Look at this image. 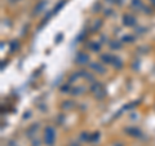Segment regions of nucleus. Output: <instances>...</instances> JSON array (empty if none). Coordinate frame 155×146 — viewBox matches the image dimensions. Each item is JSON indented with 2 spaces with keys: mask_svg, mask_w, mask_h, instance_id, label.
<instances>
[{
  "mask_svg": "<svg viewBox=\"0 0 155 146\" xmlns=\"http://www.w3.org/2000/svg\"><path fill=\"white\" fill-rule=\"evenodd\" d=\"M84 88H75L73 90V95H80V92H83Z\"/></svg>",
  "mask_w": 155,
  "mask_h": 146,
  "instance_id": "11",
  "label": "nucleus"
},
{
  "mask_svg": "<svg viewBox=\"0 0 155 146\" xmlns=\"http://www.w3.org/2000/svg\"><path fill=\"white\" fill-rule=\"evenodd\" d=\"M112 66L115 67V69H119V67H122L123 66V63H122V60L120 58H118V57H115L114 58V61H112Z\"/></svg>",
  "mask_w": 155,
  "mask_h": 146,
  "instance_id": "6",
  "label": "nucleus"
},
{
  "mask_svg": "<svg viewBox=\"0 0 155 146\" xmlns=\"http://www.w3.org/2000/svg\"><path fill=\"white\" fill-rule=\"evenodd\" d=\"M114 56H111V54H102L101 56V60L103 63H112V61H114Z\"/></svg>",
  "mask_w": 155,
  "mask_h": 146,
  "instance_id": "4",
  "label": "nucleus"
},
{
  "mask_svg": "<svg viewBox=\"0 0 155 146\" xmlns=\"http://www.w3.org/2000/svg\"><path fill=\"white\" fill-rule=\"evenodd\" d=\"M127 132H129V133H131V136H138V135H141V132L138 131V129H136V128H129V129H127Z\"/></svg>",
  "mask_w": 155,
  "mask_h": 146,
  "instance_id": "8",
  "label": "nucleus"
},
{
  "mask_svg": "<svg viewBox=\"0 0 155 146\" xmlns=\"http://www.w3.org/2000/svg\"><path fill=\"white\" fill-rule=\"evenodd\" d=\"M132 5H133V6H140L141 5L140 0H133V1H132Z\"/></svg>",
  "mask_w": 155,
  "mask_h": 146,
  "instance_id": "12",
  "label": "nucleus"
},
{
  "mask_svg": "<svg viewBox=\"0 0 155 146\" xmlns=\"http://www.w3.org/2000/svg\"><path fill=\"white\" fill-rule=\"evenodd\" d=\"M153 3H155V0H153Z\"/></svg>",
  "mask_w": 155,
  "mask_h": 146,
  "instance_id": "14",
  "label": "nucleus"
},
{
  "mask_svg": "<svg viewBox=\"0 0 155 146\" xmlns=\"http://www.w3.org/2000/svg\"><path fill=\"white\" fill-rule=\"evenodd\" d=\"M54 141H56V131L53 127L48 125L44 131V142L47 146H53Z\"/></svg>",
  "mask_w": 155,
  "mask_h": 146,
  "instance_id": "1",
  "label": "nucleus"
},
{
  "mask_svg": "<svg viewBox=\"0 0 155 146\" xmlns=\"http://www.w3.org/2000/svg\"><path fill=\"white\" fill-rule=\"evenodd\" d=\"M90 48H92L93 52H100V49H101V44L100 43H92L90 44Z\"/></svg>",
  "mask_w": 155,
  "mask_h": 146,
  "instance_id": "7",
  "label": "nucleus"
},
{
  "mask_svg": "<svg viewBox=\"0 0 155 146\" xmlns=\"http://www.w3.org/2000/svg\"><path fill=\"white\" fill-rule=\"evenodd\" d=\"M122 41H124V43H132V41H133V36H131V35H124Z\"/></svg>",
  "mask_w": 155,
  "mask_h": 146,
  "instance_id": "9",
  "label": "nucleus"
},
{
  "mask_svg": "<svg viewBox=\"0 0 155 146\" xmlns=\"http://www.w3.org/2000/svg\"><path fill=\"white\" fill-rule=\"evenodd\" d=\"M123 21H124V25L128 26V27H132V26L136 25L134 17H132V16H129V14H125L124 17H123Z\"/></svg>",
  "mask_w": 155,
  "mask_h": 146,
  "instance_id": "3",
  "label": "nucleus"
},
{
  "mask_svg": "<svg viewBox=\"0 0 155 146\" xmlns=\"http://www.w3.org/2000/svg\"><path fill=\"white\" fill-rule=\"evenodd\" d=\"M75 61H76V63H79V65H85V63H88V61H89V56L80 52V53L76 54Z\"/></svg>",
  "mask_w": 155,
  "mask_h": 146,
  "instance_id": "2",
  "label": "nucleus"
},
{
  "mask_svg": "<svg viewBox=\"0 0 155 146\" xmlns=\"http://www.w3.org/2000/svg\"><path fill=\"white\" fill-rule=\"evenodd\" d=\"M44 5H45V3H44V1H41L38 6H35V13H40V12H41V9L44 8Z\"/></svg>",
  "mask_w": 155,
  "mask_h": 146,
  "instance_id": "10",
  "label": "nucleus"
},
{
  "mask_svg": "<svg viewBox=\"0 0 155 146\" xmlns=\"http://www.w3.org/2000/svg\"><path fill=\"white\" fill-rule=\"evenodd\" d=\"M100 26H101V22H98V21H97L96 24H95V27H93V31H95L97 27H100Z\"/></svg>",
  "mask_w": 155,
  "mask_h": 146,
  "instance_id": "13",
  "label": "nucleus"
},
{
  "mask_svg": "<svg viewBox=\"0 0 155 146\" xmlns=\"http://www.w3.org/2000/svg\"><path fill=\"white\" fill-rule=\"evenodd\" d=\"M90 67H92V69H95L96 71H100V73H101V74H103V73H105V67H103V66H101V65H100V63H96V62H93V63H90Z\"/></svg>",
  "mask_w": 155,
  "mask_h": 146,
  "instance_id": "5",
  "label": "nucleus"
}]
</instances>
